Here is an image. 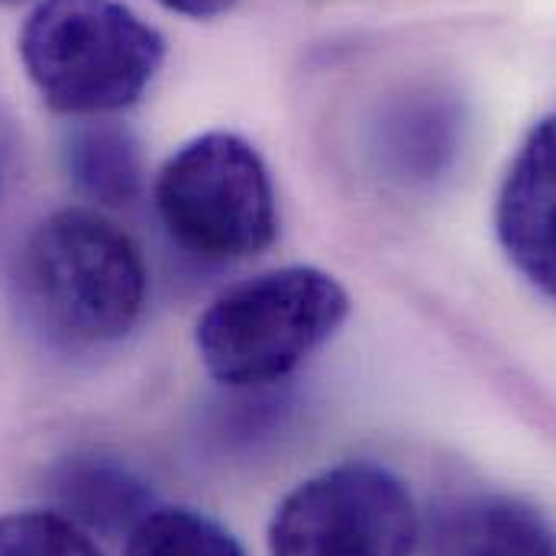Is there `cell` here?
<instances>
[{
    "instance_id": "6da1fadb",
    "label": "cell",
    "mask_w": 556,
    "mask_h": 556,
    "mask_svg": "<svg viewBox=\"0 0 556 556\" xmlns=\"http://www.w3.org/2000/svg\"><path fill=\"white\" fill-rule=\"evenodd\" d=\"M16 288L39 330L65 346H111L134 333L149 294V269L111 217L62 207L20 247Z\"/></svg>"
},
{
    "instance_id": "7a4b0ae2",
    "label": "cell",
    "mask_w": 556,
    "mask_h": 556,
    "mask_svg": "<svg viewBox=\"0 0 556 556\" xmlns=\"http://www.w3.org/2000/svg\"><path fill=\"white\" fill-rule=\"evenodd\" d=\"M20 59L42 104L94 121L134 108L165 62V39L124 0H39Z\"/></svg>"
},
{
    "instance_id": "3957f363",
    "label": "cell",
    "mask_w": 556,
    "mask_h": 556,
    "mask_svg": "<svg viewBox=\"0 0 556 556\" xmlns=\"http://www.w3.org/2000/svg\"><path fill=\"white\" fill-rule=\"evenodd\" d=\"M350 291L317 266H281L220 291L194 324L211 379L266 389L298 372L350 317Z\"/></svg>"
},
{
    "instance_id": "277c9868",
    "label": "cell",
    "mask_w": 556,
    "mask_h": 556,
    "mask_svg": "<svg viewBox=\"0 0 556 556\" xmlns=\"http://www.w3.org/2000/svg\"><path fill=\"white\" fill-rule=\"evenodd\" d=\"M155 214L168 240L201 263H243L273 247V175L250 139L211 130L181 142L155 172Z\"/></svg>"
},
{
    "instance_id": "5b68a950",
    "label": "cell",
    "mask_w": 556,
    "mask_h": 556,
    "mask_svg": "<svg viewBox=\"0 0 556 556\" xmlns=\"http://www.w3.org/2000/svg\"><path fill=\"white\" fill-rule=\"evenodd\" d=\"M420 515L399 472L346 459L298 482L269 521L273 556H415Z\"/></svg>"
},
{
    "instance_id": "8992f818",
    "label": "cell",
    "mask_w": 556,
    "mask_h": 556,
    "mask_svg": "<svg viewBox=\"0 0 556 556\" xmlns=\"http://www.w3.org/2000/svg\"><path fill=\"white\" fill-rule=\"evenodd\" d=\"M508 263L556 301V114L538 121L515 152L495 201Z\"/></svg>"
},
{
    "instance_id": "52a82bcc",
    "label": "cell",
    "mask_w": 556,
    "mask_h": 556,
    "mask_svg": "<svg viewBox=\"0 0 556 556\" xmlns=\"http://www.w3.org/2000/svg\"><path fill=\"white\" fill-rule=\"evenodd\" d=\"M424 556H556V531L518 498L476 495L440 511Z\"/></svg>"
},
{
    "instance_id": "ba28073f",
    "label": "cell",
    "mask_w": 556,
    "mask_h": 556,
    "mask_svg": "<svg viewBox=\"0 0 556 556\" xmlns=\"http://www.w3.org/2000/svg\"><path fill=\"white\" fill-rule=\"evenodd\" d=\"M55 511L72 518L88 534L127 538L152 508V492L137 472L104 453H81L62 459L49 476Z\"/></svg>"
},
{
    "instance_id": "9c48e42d",
    "label": "cell",
    "mask_w": 556,
    "mask_h": 556,
    "mask_svg": "<svg viewBox=\"0 0 556 556\" xmlns=\"http://www.w3.org/2000/svg\"><path fill=\"white\" fill-rule=\"evenodd\" d=\"M456 137H459L456 108L437 91H420L382 111L372 146L382 168L392 178L430 181L450 165L456 152Z\"/></svg>"
},
{
    "instance_id": "30bf717a",
    "label": "cell",
    "mask_w": 556,
    "mask_h": 556,
    "mask_svg": "<svg viewBox=\"0 0 556 556\" xmlns=\"http://www.w3.org/2000/svg\"><path fill=\"white\" fill-rule=\"evenodd\" d=\"M62 165L78 194L101 207H127L142 194V146L130 127L108 117L72 124L62 139Z\"/></svg>"
},
{
    "instance_id": "8fae6325",
    "label": "cell",
    "mask_w": 556,
    "mask_h": 556,
    "mask_svg": "<svg viewBox=\"0 0 556 556\" xmlns=\"http://www.w3.org/2000/svg\"><path fill=\"white\" fill-rule=\"evenodd\" d=\"M127 556H247V551L198 508L152 505L127 534Z\"/></svg>"
},
{
    "instance_id": "7c38bea8",
    "label": "cell",
    "mask_w": 556,
    "mask_h": 556,
    "mask_svg": "<svg viewBox=\"0 0 556 556\" xmlns=\"http://www.w3.org/2000/svg\"><path fill=\"white\" fill-rule=\"evenodd\" d=\"M0 556H104L94 534L62 511L29 508L0 515Z\"/></svg>"
},
{
    "instance_id": "4fadbf2b",
    "label": "cell",
    "mask_w": 556,
    "mask_h": 556,
    "mask_svg": "<svg viewBox=\"0 0 556 556\" xmlns=\"http://www.w3.org/2000/svg\"><path fill=\"white\" fill-rule=\"evenodd\" d=\"M155 3L188 20H217L237 7V0H155Z\"/></svg>"
},
{
    "instance_id": "5bb4252c",
    "label": "cell",
    "mask_w": 556,
    "mask_h": 556,
    "mask_svg": "<svg viewBox=\"0 0 556 556\" xmlns=\"http://www.w3.org/2000/svg\"><path fill=\"white\" fill-rule=\"evenodd\" d=\"M0 188H3V142H0Z\"/></svg>"
},
{
    "instance_id": "9a60e30c",
    "label": "cell",
    "mask_w": 556,
    "mask_h": 556,
    "mask_svg": "<svg viewBox=\"0 0 556 556\" xmlns=\"http://www.w3.org/2000/svg\"><path fill=\"white\" fill-rule=\"evenodd\" d=\"M0 3H16V0H0Z\"/></svg>"
}]
</instances>
